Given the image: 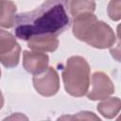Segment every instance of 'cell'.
Returning a JSON list of instances; mask_svg holds the SVG:
<instances>
[{"instance_id":"6da1fadb","label":"cell","mask_w":121,"mask_h":121,"mask_svg":"<svg viewBox=\"0 0 121 121\" xmlns=\"http://www.w3.org/2000/svg\"><path fill=\"white\" fill-rule=\"evenodd\" d=\"M69 0H45L40 7L17 14L14 22L15 36L27 41L38 35H59L70 25Z\"/></svg>"},{"instance_id":"7a4b0ae2","label":"cell","mask_w":121,"mask_h":121,"mask_svg":"<svg viewBox=\"0 0 121 121\" xmlns=\"http://www.w3.org/2000/svg\"><path fill=\"white\" fill-rule=\"evenodd\" d=\"M62 80L67 94L79 97L86 95L90 86V66L80 56L70 57L62 71Z\"/></svg>"},{"instance_id":"3957f363","label":"cell","mask_w":121,"mask_h":121,"mask_svg":"<svg viewBox=\"0 0 121 121\" xmlns=\"http://www.w3.org/2000/svg\"><path fill=\"white\" fill-rule=\"evenodd\" d=\"M115 40L116 37L112 27L102 21H96L88 30L83 42L93 47L103 49L112 47Z\"/></svg>"},{"instance_id":"277c9868","label":"cell","mask_w":121,"mask_h":121,"mask_svg":"<svg viewBox=\"0 0 121 121\" xmlns=\"http://www.w3.org/2000/svg\"><path fill=\"white\" fill-rule=\"evenodd\" d=\"M21 46L15 37L0 29V62L7 68L15 67L20 60Z\"/></svg>"},{"instance_id":"5b68a950","label":"cell","mask_w":121,"mask_h":121,"mask_svg":"<svg viewBox=\"0 0 121 121\" xmlns=\"http://www.w3.org/2000/svg\"><path fill=\"white\" fill-rule=\"evenodd\" d=\"M33 85L36 91L43 96H52L60 89V78L53 67H47L43 72L34 75Z\"/></svg>"},{"instance_id":"8992f818","label":"cell","mask_w":121,"mask_h":121,"mask_svg":"<svg viewBox=\"0 0 121 121\" xmlns=\"http://www.w3.org/2000/svg\"><path fill=\"white\" fill-rule=\"evenodd\" d=\"M114 93V86L107 74L98 71L92 77V89L87 92V97L90 100L104 99Z\"/></svg>"},{"instance_id":"52a82bcc","label":"cell","mask_w":121,"mask_h":121,"mask_svg":"<svg viewBox=\"0 0 121 121\" xmlns=\"http://www.w3.org/2000/svg\"><path fill=\"white\" fill-rule=\"evenodd\" d=\"M49 58L46 54L39 51H24L23 65L24 68L32 75L43 72L48 67Z\"/></svg>"},{"instance_id":"ba28073f","label":"cell","mask_w":121,"mask_h":121,"mask_svg":"<svg viewBox=\"0 0 121 121\" xmlns=\"http://www.w3.org/2000/svg\"><path fill=\"white\" fill-rule=\"evenodd\" d=\"M27 46L33 51L54 52L59 46V40L56 35H38L27 40Z\"/></svg>"},{"instance_id":"9c48e42d","label":"cell","mask_w":121,"mask_h":121,"mask_svg":"<svg viewBox=\"0 0 121 121\" xmlns=\"http://www.w3.org/2000/svg\"><path fill=\"white\" fill-rule=\"evenodd\" d=\"M97 21L93 12H86L73 17V34L80 41H83L88 30Z\"/></svg>"},{"instance_id":"30bf717a","label":"cell","mask_w":121,"mask_h":121,"mask_svg":"<svg viewBox=\"0 0 121 121\" xmlns=\"http://www.w3.org/2000/svg\"><path fill=\"white\" fill-rule=\"evenodd\" d=\"M16 5L10 0H0V26L10 28L14 26Z\"/></svg>"},{"instance_id":"8fae6325","label":"cell","mask_w":121,"mask_h":121,"mask_svg":"<svg viewBox=\"0 0 121 121\" xmlns=\"http://www.w3.org/2000/svg\"><path fill=\"white\" fill-rule=\"evenodd\" d=\"M121 108V101L118 97H106L97 104V111L106 118H113L117 115Z\"/></svg>"},{"instance_id":"7c38bea8","label":"cell","mask_w":121,"mask_h":121,"mask_svg":"<svg viewBox=\"0 0 121 121\" xmlns=\"http://www.w3.org/2000/svg\"><path fill=\"white\" fill-rule=\"evenodd\" d=\"M95 9V3L94 0H71L69 3V10L73 17L81 13L94 12Z\"/></svg>"},{"instance_id":"4fadbf2b","label":"cell","mask_w":121,"mask_h":121,"mask_svg":"<svg viewBox=\"0 0 121 121\" xmlns=\"http://www.w3.org/2000/svg\"><path fill=\"white\" fill-rule=\"evenodd\" d=\"M121 2L120 0H111L108 5V15L113 21H118L121 18Z\"/></svg>"},{"instance_id":"5bb4252c","label":"cell","mask_w":121,"mask_h":121,"mask_svg":"<svg viewBox=\"0 0 121 121\" xmlns=\"http://www.w3.org/2000/svg\"><path fill=\"white\" fill-rule=\"evenodd\" d=\"M59 119H78V120H99V117L96 116L94 112H80L72 116H61Z\"/></svg>"},{"instance_id":"9a60e30c","label":"cell","mask_w":121,"mask_h":121,"mask_svg":"<svg viewBox=\"0 0 121 121\" xmlns=\"http://www.w3.org/2000/svg\"><path fill=\"white\" fill-rule=\"evenodd\" d=\"M6 119H26V120H27V117L26 116H25V115H23V114H21L20 112H17V113H14V114H12L11 116H9V117H7Z\"/></svg>"},{"instance_id":"2e32d148","label":"cell","mask_w":121,"mask_h":121,"mask_svg":"<svg viewBox=\"0 0 121 121\" xmlns=\"http://www.w3.org/2000/svg\"><path fill=\"white\" fill-rule=\"evenodd\" d=\"M3 105H4V97H3L2 92L0 91V109L3 107Z\"/></svg>"},{"instance_id":"e0dca14e","label":"cell","mask_w":121,"mask_h":121,"mask_svg":"<svg viewBox=\"0 0 121 121\" xmlns=\"http://www.w3.org/2000/svg\"><path fill=\"white\" fill-rule=\"evenodd\" d=\"M0 78H1V69H0Z\"/></svg>"}]
</instances>
